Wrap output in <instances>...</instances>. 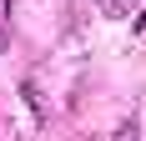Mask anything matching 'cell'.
Here are the masks:
<instances>
[{
  "instance_id": "6da1fadb",
  "label": "cell",
  "mask_w": 146,
  "mask_h": 141,
  "mask_svg": "<svg viewBox=\"0 0 146 141\" xmlns=\"http://www.w3.org/2000/svg\"><path fill=\"white\" fill-rule=\"evenodd\" d=\"M101 10H106V15H126V10H131V0H106Z\"/></svg>"
},
{
  "instance_id": "7a4b0ae2",
  "label": "cell",
  "mask_w": 146,
  "mask_h": 141,
  "mask_svg": "<svg viewBox=\"0 0 146 141\" xmlns=\"http://www.w3.org/2000/svg\"><path fill=\"white\" fill-rule=\"evenodd\" d=\"M136 30H141V35H146V10H141V15H136Z\"/></svg>"
}]
</instances>
